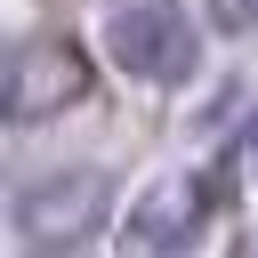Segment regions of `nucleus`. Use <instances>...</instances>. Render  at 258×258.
<instances>
[{"mask_svg": "<svg viewBox=\"0 0 258 258\" xmlns=\"http://www.w3.org/2000/svg\"><path fill=\"white\" fill-rule=\"evenodd\" d=\"M218 210H226V185L210 177V169H161L129 210H121V250H137V258H169V250H194L210 226H218Z\"/></svg>", "mask_w": 258, "mask_h": 258, "instance_id": "obj_2", "label": "nucleus"}, {"mask_svg": "<svg viewBox=\"0 0 258 258\" xmlns=\"http://www.w3.org/2000/svg\"><path fill=\"white\" fill-rule=\"evenodd\" d=\"M105 56H113L129 81L177 89V81H194V64H202V24H194L177 0H121L113 24H105Z\"/></svg>", "mask_w": 258, "mask_h": 258, "instance_id": "obj_3", "label": "nucleus"}, {"mask_svg": "<svg viewBox=\"0 0 258 258\" xmlns=\"http://www.w3.org/2000/svg\"><path fill=\"white\" fill-rule=\"evenodd\" d=\"M113 8H121V0H113Z\"/></svg>", "mask_w": 258, "mask_h": 258, "instance_id": "obj_8", "label": "nucleus"}, {"mask_svg": "<svg viewBox=\"0 0 258 258\" xmlns=\"http://www.w3.org/2000/svg\"><path fill=\"white\" fill-rule=\"evenodd\" d=\"M202 16L218 32H258V0H202Z\"/></svg>", "mask_w": 258, "mask_h": 258, "instance_id": "obj_5", "label": "nucleus"}, {"mask_svg": "<svg viewBox=\"0 0 258 258\" xmlns=\"http://www.w3.org/2000/svg\"><path fill=\"white\" fill-rule=\"evenodd\" d=\"M105 218H113V177L89 169V161L24 177L16 202H8V226H16L24 250H73V242H89Z\"/></svg>", "mask_w": 258, "mask_h": 258, "instance_id": "obj_1", "label": "nucleus"}, {"mask_svg": "<svg viewBox=\"0 0 258 258\" xmlns=\"http://www.w3.org/2000/svg\"><path fill=\"white\" fill-rule=\"evenodd\" d=\"M89 81H97V64H89V48H81V40H64V32H32V40H16V48H8L0 105H8V121H16V129H32V121L73 113V105L89 97Z\"/></svg>", "mask_w": 258, "mask_h": 258, "instance_id": "obj_4", "label": "nucleus"}, {"mask_svg": "<svg viewBox=\"0 0 258 258\" xmlns=\"http://www.w3.org/2000/svg\"><path fill=\"white\" fill-rule=\"evenodd\" d=\"M226 258H258V226H242V234H234V250H226Z\"/></svg>", "mask_w": 258, "mask_h": 258, "instance_id": "obj_7", "label": "nucleus"}, {"mask_svg": "<svg viewBox=\"0 0 258 258\" xmlns=\"http://www.w3.org/2000/svg\"><path fill=\"white\" fill-rule=\"evenodd\" d=\"M234 169H242V177H250V185H258V121H250V129H242V137H234Z\"/></svg>", "mask_w": 258, "mask_h": 258, "instance_id": "obj_6", "label": "nucleus"}]
</instances>
